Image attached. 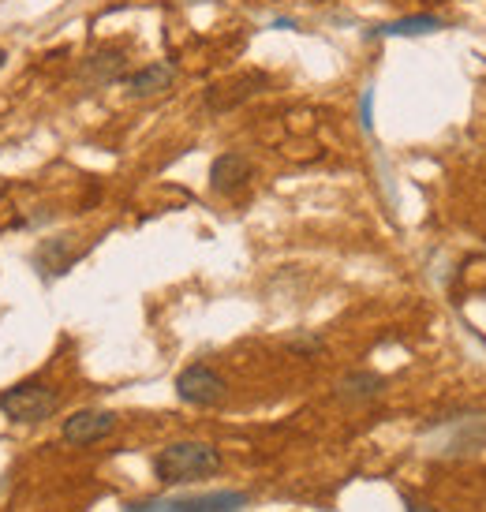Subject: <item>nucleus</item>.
I'll return each mask as SVG.
<instances>
[{"mask_svg":"<svg viewBox=\"0 0 486 512\" xmlns=\"http://www.w3.org/2000/svg\"><path fill=\"white\" fill-rule=\"evenodd\" d=\"M83 255H86V247H75L72 236H53V240H42L38 247H34L30 262H34L38 277H45V281H57V277H64V273L72 270Z\"/></svg>","mask_w":486,"mask_h":512,"instance_id":"1a4fd4ad","label":"nucleus"},{"mask_svg":"<svg viewBox=\"0 0 486 512\" xmlns=\"http://www.w3.org/2000/svg\"><path fill=\"white\" fill-rule=\"evenodd\" d=\"M288 352L311 359V356H318V352H326V341H322L318 333H311V329H300V333L288 337Z\"/></svg>","mask_w":486,"mask_h":512,"instance_id":"ddd939ff","label":"nucleus"},{"mask_svg":"<svg viewBox=\"0 0 486 512\" xmlns=\"http://www.w3.org/2000/svg\"><path fill=\"white\" fill-rule=\"evenodd\" d=\"M172 83H176V64H169V60H150L143 68L128 72V79L120 86H124V94L131 101H146V98H161L165 90H172Z\"/></svg>","mask_w":486,"mask_h":512,"instance_id":"9d476101","label":"nucleus"},{"mask_svg":"<svg viewBox=\"0 0 486 512\" xmlns=\"http://www.w3.org/2000/svg\"><path fill=\"white\" fill-rule=\"evenodd\" d=\"M116 430V415L105 412V408H83V412H72L64 423H60V438L68 441L72 449H86V445H98Z\"/></svg>","mask_w":486,"mask_h":512,"instance_id":"0eeeda50","label":"nucleus"},{"mask_svg":"<svg viewBox=\"0 0 486 512\" xmlns=\"http://www.w3.org/2000/svg\"><path fill=\"white\" fill-rule=\"evenodd\" d=\"M273 27L277 30H300V23H296V19H273Z\"/></svg>","mask_w":486,"mask_h":512,"instance_id":"2eb2a0df","label":"nucleus"},{"mask_svg":"<svg viewBox=\"0 0 486 512\" xmlns=\"http://www.w3.org/2000/svg\"><path fill=\"white\" fill-rule=\"evenodd\" d=\"M255 176V161L243 154V150H225L210 161V191L221 195V199H232L240 195L243 187L251 184Z\"/></svg>","mask_w":486,"mask_h":512,"instance_id":"6e6552de","label":"nucleus"},{"mask_svg":"<svg viewBox=\"0 0 486 512\" xmlns=\"http://www.w3.org/2000/svg\"><path fill=\"white\" fill-rule=\"evenodd\" d=\"M60 404H64V397H60L57 385L38 382V378L0 389V415L19 423V427H34V423L53 419L60 412Z\"/></svg>","mask_w":486,"mask_h":512,"instance_id":"f03ea898","label":"nucleus"},{"mask_svg":"<svg viewBox=\"0 0 486 512\" xmlns=\"http://www.w3.org/2000/svg\"><path fill=\"white\" fill-rule=\"evenodd\" d=\"M4 64H8V49L0 45V72H4Z\"/></svg>","mask_w":486,"mask_h":512,"instance_id":"dca6fc26","label":"nucleus"},{"mask_svg":"<svg viewBox=\"0 0 486 512\" xmlns=\"http://www.w3.org/2000/svg\"><path fill=\"white\" fill-rule=\"evenodd\" d=\"M247 494L243 490H214V494H195V498H146L128 505L124 512H243Z\"/></svg>","mask_w":486,"mask_h":512,"instance_id":"20e7f679","label":"nucleus"},{"mask_svg":"<svg viewBox=\"0 0 486 512\" xmlns=\"http://www.w3.org/2000/svg\"><path fill=\"white\" fill-rule=\"evenodd\" d=\"M445 30V19L434 12H415V15H401L393 23H378V27L363 30L367 42H378V38H427V34H438Z\"/></svg>","mask_w":486,"mask_h":512,"instance_id":"f8f14e48","label":"nucleus"},{"mask_svg":"<svg viewBox=\"0 0 486 512\" xmlns=\"http://www.w3.org/2000/svg\"><path fill=\"white\" fill-rule=\"evenodd\" d=\"M333 393H337V400H341L344 408H367L374 400H382L386 378L378 370H348V374L337 378Z\"/></svg>","mask_w":486,"mask_h":512,"instance_id":"9b49d317","label":"nucleus"},{"mask_svg":"<svg viewBox=\"0 0 486 512\" xmlns=\"http://www.w3.org/2000/svg\"><path fill=\"white\" fill-rule=\"evenodd\" d=\"M408 512H434V509H427V505H408Z\"/></svg>","mask_w":486,"mask_h":512,"instance_id":"f3484780","label":"nucleus"},{"mask_svg":"<svg viewBox=\"0 0 486 512\" xmlns=\"http://www.w3.org/2000/svg\"><path fill=\"white\" fill-rule=\"evenodd\" d=\"M128 72H131L128 49H124V45H101V49H94V53H86V57L79 60L75 79H79L86 90H105V86L124 83Z\"/></svg>","mask_w":486,"mask_h":512,"instance_id":"39448f33","label":"nucleus"},{"mask_svg":"<svg viewBox=\"0 0 486 512\" xmlns=\"http://www.w3.org/2000/svg\"><path fill=\"white\" fill-rule=\"evenodd\" d=\"M225 468L221 449L210 441H172L154 456V479L161 486H187L199 479H214Z\"/></svg>","mask_w":486,"mask_h":512,"instance_id":"f257e3e1","label":"nucleus"},{"mask_svg":"<svg viewBox=\"0 0 486 512\" xmlns=\"http://www.w3.org/2000/svg\"><path fill=\"white\" fill-rule=\"evenodd\" d=\"M359 128L367 131V135L374 131V86H367L359 94Z\"/></svg>","mask_w":486,"mask_h":512,"instance_id":"4468645a","label":"nucleus"},{"mask_svg":"<svg viewBox=\"0 0 486 512\" xmlns=\"http://www.w3.org/2000/svg\"><path fill=\"white\" fill-rule=\"evenodd\" d=\"M176 397L191 404V408H217L221 400L229 397V382H225V374L214 370L210 363H191L176 374Z\"/></svg>","mask_w":486,"mask_h":512,"instance_id":"7ed1b4c3","label":"nucleus"},{"mask_svg":"<svg viewBox=\"0 0 486 512\" xmlns=\"http://www.w3.org/2000/svg\"><path fill=\"white\" fill-rule=\"evenodd\" d=\"M266 86H270V75L266 72H243V75H236V79H229V83L210 86L202 105H206V113H214V116L232 113V109H240L243 101L258 98Z\"/></svg>","mask_w":486,"mask_h":512,"instance_id":"423d86ee","label":"nucleus"}]
</instances>
